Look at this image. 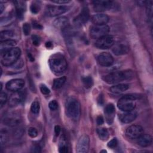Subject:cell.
Returning <instances> with one entry per match:
<instances>
[{
	"mask_svg": "<svg viewBox=\"0 0 153 153\" xmlns=\"http://www.w3.org/2000/svg\"><path fill=\"white\" fill-rule=\"evenodd\" d=\"M28 135L32 138H34L38 135V131L34 127H30L28 130Z\"/></svg>",
	"mask_w": 153,
	"mask_h": 153,
	"instance_id": "obj_36",
	"label": "cell"
},
{
	"mask_svg": "<svg viewBox=\"0 0 153 153\" xmlns=\"http://www.w3.org/2000/svg\"><path fill=\"white\" fill-rule=\"evenodd\" d=\"M114 44V38L112 35H107L97 39L95 46L99 49H108Z\"/></svg>",
	"mask_w": 153,
	"mask_h": 153,
	"instance_id": "obj_9",
	"label": "cell"
},
{
	"mask_svg": "<svg viewBox=\"0 0 153 153\" xmlns=\"http://www.w3.org/2000/svg\"><path fill=\"white\" fill-rule=\"evenodd\" d=\"M152 142V137L149 134H142L137 138V143L142 147L149 146Z\"/></svg>",
	"mask_w": 153,
	"mask_h": 153,
	"instance_id": "obj_21",
	"label": "cell"
},
{
	"mask_svg": "<svg viewBox=\"0 0 153 153\" xmlns=\"http://www.w3.org/2000/svg\"><path fill=\"white\" fill-rule=\"evenodd\" d=\"M98 103L99 105H102L103 103V96L102 95H100L99 98H98Z\"/></svg>",
	"mask_w": 153,
	"mask_h": 153,
	"instance_id": "obj_46",
	"label": "cell"
},
{
	"mask_svg": "<svg viewBox=\"0 0 153 153\" xmlns=\"http://www.w3.org/2000/svg\"><path fill=\"white\" fill-rule=\"evenodd\" d=\"M89 17L90 13L88 8L87 7H84L80 13L74 19V23L76 26L80 27L87 23Z\"/></svg>",
	"mask_w": 153,
	"mask_h": 153,
	"instance_id": "obj_12",
	"label": "cell"
},
{
	"mask_svg": "<svg viewBox=\"0 0 153 153\" xmlns=\"http://www.w3.org/2000/svg\"><path fill=\"white\" fill-rule=\"evenodd\" d=\"M48 106H49V108L51 109V110H53V111H55L58 108V103L56 100H52L51 101H50L48 103Z\"/></svg>",
	"mask_w": 153,
	"mask_h": 153,
	"instance_id": "obj_38",
	"label": "cell"
},
{
	"mask_svg": "<svg viewBox=\"0 0 153 153\" xmlns=\"http://www.w3.org/2000/svg\"><path fill=\"white\" fill-rule=\"evenodd\" d=\"M146 5V13L147 14V16L152 19V1H146V3L145 4Z\"/></svg>",
	"mask_w": 153,
	"mask_h": 153,
	"instance_id": "obj_31",
	"label": "cell"
},
{
	"mask_svg": "<svg viewBox=\"0 0 153 153\" xmlns=\"http://www.w3.org/2000/svg\"><path fill=\"white\" fill-rule=\"evenodd\" d=\"M21 50L19 47H14L1 54V63L5 66H11L19 60Z\"/></svg>",
	"mask_w": 153,
	"mask_h": 153,
	"instance_id": "obj_4",
	"label": "cell"
},
{
	"mask_svg": "<svg viewBox=\"0 0 153 153\" xmlns=\"http://www.w3.org/2000/svg\"><path fill=\"white\" fill-rule=\"evenodd\" d=\"M25 95L23 92L17 91H14L11 94L8 99V105L11 107H14L19 105L24 99Z\"/></svg>",
	"mask_w": 153,
	"mask_h": 153,
	"instance_id": "obj_16",
	"label": "cell"
},
{
	"mask_svg": "<svg viewBox=\"0 0 153 153\" xmlns=\"http://www.w3.org/2000/svg\"><path fill=\"white\" fill-rule=\"evenodd\" d=\"M143 133V129L139 125H131L126 131V135L130 139H136L139 137Z\"/></svg>",
	"mask_w": 153,
	"mask_h": 153,
	"instance_id": "obj_11",
	"label": "cell"
},
{
	"mask_svg": "<svg viewBox=\"0 0 153 153\" xmlns=\"http://www.w3.org/2000/svg\"><path fill=\"white\" fill-rule=\"evenodd\" d=\"M93 9L97 12L109 10L114 7L115 3L112 1H94L92 2Z\"/></svg>",
	"mask_w": 153,
	"mask_h": 153,
	"instance_id": "obj_7",
	"label": "cell"
},
{
	"mask_svg": "<svg viewBox=\"0 0 153 153\" xmlns=\"http://www.w3.org/2000/svg\"><path fill=\"white\" fill-rule=\"evenodd\" d=\"M2 122L5 125L14 127L20 123V118L18 114L15 113H8L4 116Z\"/></svg>",
	"mask_w": 153,
	"mask_h": 153,
	"instance_id": "obj_14",
	"label": "cell"
},
{
	"mask_svg": "<svg viewBox=\"0 0 153 153\" xmlns=\"http://www.w3.org/2000/svg\"><path fill=\"white\" fill-rule=\"evenodd\" d=\"M16 45V42L13 39H8L4 41L1 42L0 45V50H1V53L2 54L11 48L15 47Z\"/></svg>",
	"mask_w": 153,
	"mask_h": 153,
	"instance_id": "obj_22",
	"label": "cell"
},
{
	"mask_svg": "<svg viewBox=\"0 0 153 153\" xmlns=\"http://www.w3.org/2000/svg\"><path fill=\"white\" fill-rule=\"evenodd\" d=\"M7 100V95L4 92H1L0 94V105L1 108H2L3 106L5 104Z\"/></svg>",
	"mask_w": 153,
	"mask_h": 153,
	"instance_id": "obj_35",
	"label": "cell"
},
{
	"mask_svg": "<svg viewBox=\"0 0 153 153\" xmlns=\"http://www.w3.org/2000/svg\"><path fill=\"white\" fill-rule=\"evenodd\" d=\"M8 140V135L7 133L5 131L1 130V137H0V140H1V145H2L5 144Z\"/></svg>",
	"mask_w": 153,
	"mask_h": 153,
	"instance_id": "obj_34",
	"label": "cell"
},
{
	"mask_svg": "<svg viewBox=\"0 0 153 153\" xmlns=\"http://www.w3.org/2000/svg\"><path fill=\"white\" fill-rule=\"evenodd\" d=\"M57 4H68L71 2L69 0H52L51 1Z\"/></svg>",
	"mask_w": 153,
	"mask_h": 153,
	"instance_id": "obj_42",
	"label": "cell"
},
{
	"mask_svg": "<svg viewBox=\"0 0 153 153\" xmlns=\"http://www.w3.org/2000/svg\"><path fill=\"white\" fill-rule=\"evenodd\" d=\"M40 90H41V93L45 95L48 94L50 93L49 88L44 84H41L40 85Z\"/></svg>",
	"mask_w": 153,
	"mask_h": 153,
	"instance_id": "obj_41",
	"label": "cell"
},
{
	"mask_svg": "<svg viewBox=\"0 0 153 153\" xmlns=\"http://www.w3.org/2000/svg\"><path fill=\"white\" fill-rule=\"evenodd\" d=\"M96 122H97V124L98 125H102L104 123V119L103 118V117L102 115H99L97 117V119H96Z\"/></svg>",
	"mask_w": 153,
	"mask_h": 153,
	"instance_id": "obj_43",
	"label": "cell"
},
{
	"mask_svg": "<svg viewBox=\"0 0 153 153\" xmlns=\"http://www.w3.org/2000/svg\"><path fill=\"white\" fill-rule=\"evenodd\" d=\"M59 152L60 153H67L68 152V142L65 136H62L59 142Z\"/></svg>",
	"mask_w": 153,
	"mask_h": 153,
	"instance_id": "obj_26",
	"label": "cell"
},
{
	"mask_svg": "<svg viewBox=\"0 0 153 153\" xmlns=\"http://www.w3.org/2000/svg\"><path fill=\"white\" fill-rule=\"evenodd\" d=\"M137 96L134 94H126L119 99L117 103L118 108L124 112L133 111L136 106L135 100Z\"/></svg>",
	"mask_w": 153,
	"mask_h": 153,
	"instance_id": "obj_5",
	"label": "cell"
},
{
	"mask_svg": "<svg viewBox=\"0 0 153 153\" xmlns=\"http://www.w3.org/2000/svg\"><path fill=\"white\" fill-rule=\"evenodd\" d=\"M66 113L69 118L76 121L81 115V106L78 100L74 97H69L66 103Z\"/></svg>",
	"mask_w": 153,
	"mask_h": 153,
	"instance_id": "obj_3",
	"label": "cell"
},
{
	"mask_svg": "<svg viewBox=\"0 0 153 153\" xmlns=\"http://www.w3.org/2000/svg\"><path fill=\"white\" fill-rule=\"evenodd\" d=\"M97 133L99 137L102 140H106L109 137V132L106 128L102 127L97 129Z\"/></svg>",
	"mask_w": 153,
	"mask_h": 153,
	"instance_id": "obj_28",
	"label": "cell"
},
{
	"mask_svg": "<svg viewBox=\"0 0 153 153\" xmlns=\"http://www.w3.org/2000/svg\"><path fill=\"white\" fill-rule=\"evenodd\" d=\"M115 112V106L112 103H109L106 106L105 108V114L106 115V121L108 124H111L112 123Z\"/></svg>",
	"mask_w": 153,
	"mask_h": 153,
	"instance_id": "obj_20",
	"label": "cell"
},
{
	"mask_svg": "<svg viewBox=\"0 0 153 153\" xmlns=\"http://www.w3.org/2000/svg\"><path fill=\"white\" fill-rule=\"evenodd\" d=\"M133 77H134V72L133 71L125 70V71L111 72L104 76L102 78V79L105 82L109 84H112L118 83L123 81L130 79Z\"/></svg>",
	"mask_w": 153,
	"mask_h": 153,
	"instance_id": "obj_2",
	"label": "cell"
},
{
	"mask_svg": "<svg viewBox=\"0 0 153 153\" xmlns=\"http://www.w3.org/2000/svg\"><path fill=\"white\" fill-rule=\"evenodd\" d=\"M60 131H61V128H60V127L59 126H58V125L56 126L55 127H54V132H55L56 135V136H58V135L60 134Z\"/></svg>",
	"mask_w": 153,
	"mask_h": 153,
	"instance_id": "obj_44",
	"label": "cell"
},
{
	"mask_svg": "<svg viewBox=\"0 0 153 153\" xmlns=\"http://www.w3.org/2000/svg\"><path fill=\"white\" fill-rule=\"evenodd\" d=\"M82 81L84 87L87 88H91L93 85V80L90 76H84L82 78Z\"/></svg>",
	"mask_w": 153,
	"mask_h": 153,
	"instance_id": "obj_30",
	"label": "cell"
},
{
	"mask_svg": "<svg viewBox=\"0 0 153 153\" xmlns=\"http://www.w3.org/2000/svg\"><path fill=\"white\" fill-rule=\"evenodd\" d=\"M129 88V85L126 84H120L112 86L109 90L114 93H121L126 90H127Z\"/></svg>",
	"mask_w": 153,
	"mask_h": 153,
	"instance_id": "obj_25",
	"label": "cell"
},
{
	"mask_svg": "<svg viewBox=\"0 0 153 153\" xmlns=\"http://www.w3.org/2000/svg\"><path fill=\"white\" fill-rule=\"evenodd\" d=\"M4 5H3L2 3H1V4H0V11H1V14H2V13L3 10H4Z\"/></svg>",
	"mask_w": 153,
	"mask_h": 153,
	"instance_id": "obj_48",
	"label": "cell"
},
{
	"mask_svg": "<svg viewBox=\"0 0 153 153\" xmlns=\"http://www.w3.org/2000/svg\"><path fill=\"white\" fill-rule=\"evenodd\" d=\"M33 27L36 29H42V26L37 23H33Z\"/></svg>",
	"mask_w": 153,
	"mask_h": 153,
	"instance_id": "obj_45",
	"label": "cell"
},
{
	"mask_svg": "<svg viewBox=\"0 0 153 153\" xmlns=\"http://www.w3.org/2000/svg\"><path fill=\"white\" fill-rule=\"evenodd\" d=\"M97 61L100 65L104 67H109L113 65L114 58L110 53L103 52L98 56Z\"/></svg>",
	"mask_w": 153,
	"mask_h": 153,
	"instance_id": "obj_13",
	"label": "cell"
},
{
	"mask_svg": "<svg viewBox=\"0 0 153 153\" xmlns=\"http://www.w3.org/2000/svg\"><path fill=\"white\" fill-rule=\"evenodd\" d=\"M14 4L16 7V14L19 18L22 19L23 16V13L26 10V5L25 4V2L18 1H14Z\"/></svg>",
	"mask_w": 153,
	"mask_h": 153,
	"instance_id": "obj_24",
	"label": "cell"
},
{
	"mask_svg": "<svg viewBox=\"0 0 153 153\" xmlns=\"http://www.w3.org/2000/svg\"><path fill=\"white\" fill-rule=\"evenodd\" d=\"M28 57H29V60H30L31 62H32V61H33V60H34V58L33 57V56H32L30 53H29V54H28Z\"/></svg>",
	"mask_w": 153,
	"mask_h": 153,
	"instance_id": "obj_49",
	"label": "cell"
},
{
	"mask_svg": "<svg viewBox=\"0 0 153 153\" xmlns=\"http://www.w3.org/2000/svg\"><path fill=\"white\" fill-rule=\"evenodd\" d=\"M68 7L64 5H48L45 8V14L49 17H55L66 12Z\"/></svg>",
	"mask_w": 153,
	"mask_h": 153,
	"instance_id": "obj_10",
	"label": "cell"
},
{
	"mask_svg": "<svg viewBox=\"0 0 153 153\" xmlns=\"http://www.w3.org/2000/svg\"><path fill=\"white\" fill-rule=\"evenodd\" d=\"M52 43L51 42H47L45 44V46L47 48H51L52 47Z\"/></svg>",
	"mask_w": 153,
	"mask_h": 153,
	"instance_id": "obj_47",
	"label": "cell"
},
{
	"mask_svg": "<svg viewBox=\"0 0 153 153\" xmlns=\"http://www.w3.org/2000/svg\"><path fill=\"white\" fill-rule=\"evenodd\" d=\"M23 32L25 35H29L30 32V26L29 23H24V25H23Z\"/></svg>",
	"mask_w": 153,
	"mask_h": 153,
	"instance_id": "obj_37",
	"label": "cell"
},
{
	"mask_svg": "<svg viewBox=\"0 0 153 153\" xmlns=\"http://www.w3.org/2000/svg\"><path fill=\"white\" fill-rule=\"evenodd\" d=\"M48 65L51 71L58 75L63 73L66 69L68 66L66 59L59 53H56L50 57Z\"/></svg>",
	"mask_w": 153,
	"mask_h": 153,
	"instance_id": "obj_1",
	"label": "cell"
},
{
	"mask_svg": "<svg viewBox=\"0 0 153 153\" xmlns=\"http://www.w3.org/2000/svg\"><path fill=\"white\" fill-rule=\"evenodd\" d=\"M117 143H118V142H117V138L114 137L112 139H111L108 143V146L109 148H114L117 146Z\"/></svg>",
	"mask_w": 153,
	"mask_h": 153,
	"instance_id": "obj_40",
	"label": "cell"
},
{
	"mask_svg": "<svg viewBox=\"0 0 153 153\" xmlns=\"http://www.w3.org/2000/svg\"><path fill=\"white\" fill-rule=\"evenodd\" d=\"M137 117V112L135 111H128L121 114L119 116L120 121L123 123H130L133 121Z\"/></svg>",
	"mask_w": 153,
	"mask_h": 153,
	"instance_id": "obj_18",
	"label": "cell"
},
{
	"mask_svg": "<svg viewBox=\"0 0 153 153\" xmlns=\"http://www.w3.org/2000/svg\"><path fill=\"white\" fill-rule=\"evenodd\" d=\"M90 147V137L87 134L82 135L78 139L76 145V151L78 153H87Z\"/></svg>",
	"mask_w": 153,
	"mask_h": 153,
	"instance_id": "obj_8",
	"label": "cell"
},
{
	"mask_svg": "<svg viewBox=\"0 0 153 153\" xmlns=\"http://www.w3.org/2000/svg\"><path fill=\"white\" fill-rule=\"evenodd\" d=\"M109 27L106 25H94L90 30V36L94 39H99L107 35L109 32Z\"/></svg>",
	"mask_w": 153,
	"mask_h": 153,
	"instance_id": "obj_6",
	"label": "cell"
},
{
	"mask_svg": "<svg viewBox=\"0 0 153 153\" xmlns=\"http://www.w3.org/2000/svg\"><path fill=\"white\" fill-rule=\"evenodd\" d=\"M30 9L33 14H37L40 10V5L37 2H33L30 5Z\"/></svg>",
	"mask_w": 153,
	"mask_h": 153,
	"instance_id": "obj_33",
	"label": "cell"
},
{
	"mask_svg": "<svg viewBox=\"0 0 153 153\" xmlns=\"http://www.w3.org/2000/svg\"><path fill=\"white\" fill-rule=\"evenodd\" d=\"M91 22L94 25H104L109 22V17L102 13L94 14L91 17Z\"/></svg>",
	"mask_w": 153,
	"mask_h": 153,
	"instance_id": "obj_17",
	"label": "cell"
},
{
	"mask_svg": "<svg viewBox=\"0 0 153 153\" xmlns=\"http://www.w3.org/2000/svg\"><path fill=\"white\" fill-rule=\"evenodd\" d=\"M32 43L33 45L38 46L39 45L40 42H41V38L39 36H38V35H32Z\"/></svg>",
	"mask_w": 153,
	"mask_h": 153,
	"instance_id": "obj_39",
	"label": "cell"
},
{
	"mask_svg": "<svg viewBox=\"0 0 153 153\" xmlns=\"http://www.w3.org/2000/svg\"><path fill=\"white\" fill-rule=\"evenodd\" d=\"M106 152V151H105V150H102V151H100V152Z\"/></svg>",
	"mask_w": 153,
	"mask_h": 153,
	"instance_id": "obj_50",
	"label": "cell"
},
{
	"mask_svg": "<svg viewBox=\"0 0 153 153\" xmlns=\"http://www.w3.org/2000/svg\"><path fill=\"white\" fill-rule=\"evenodd\" d=\"M129 50V47L127 45L123 43H118L114 45L112 51L115 55L120 56L128 53Z\"/></svg>",
	"mask_w": 153,
	"mask_h": 153,
	"instance_id": "obj_19",
	"label": "cell"
},
{
	"mask_svg": "<svg viewBox=\"0 0 153 153\" xmlns=\"http://www.w3.org/2000/svg\"><path fill=\"white\" fill-rule=\"evenodd\" d=\"M40 105L38 102L34 101L32 102L30 106V111L34 114H38L39 112Z\"/></svg>",
	"mask_w": 153,
	"mask_h": 153,
	"instance_id": "obj_32",
	"label": "cell"
},
{
	"mask_svg": "<svg viewBox=\"0 0 153 153\" xmlns=\"http://www.w3.org/2000/svg\"><path fill=\"white\" fill-rule=\"evenodd\" d=\"M69 23L68 19L66 17H60L55 19L53 23V26L57 29H64L67 27Z\"/></svg>",
	"mask_w": 153,
	"mask_h": 153,
	"instance_id": "obj_23",
	"label": "cell"
},
{
	"mask_svg": "<svg viewBox=\"0 0 153 153\" xmlns=\"http://www.w3.org/2000/svg\"><path fill=\"white\" fill-rule=\"evenodd\" d=\"M25 81L22 79H13L6 84V88L11 91L20 90L25 85Z\"/></svg>",
	"mask_w": 153,
	"mask_h": 153,
	"instance_id": "obj_15",
	"label": "cell"
},
{
	"mask_svg": "<svg viewBox=\"0 0 153 153\" xmlns=\"http://www.w3.org/2000/svg\"><path fill=\"white\" fill-rule=\"evenodd\" d=\"M1 42L10 39L13 36V32L11 30H3L1 32Z\"/></svg>",
	"mask_w": 153,
	"mask_h": 153,
	"instance_id": "obj_29",
	"label": "cell"
},
{
	"mask_svg": "<svg viewBox=\"0 0 153 153\" xmlns=\"http://www.w3.org/2000/svg\"><path fill=\"white\" fill-rule=\"evenodd\" d=\"M66 80V78L65 76H62L54 79L53 83V89L57 90L61 88L65 83Z\"/></svg>",
	"mask_w": 153,
	"mask_h": 153,
	"instance_id": "obj_27",
	"label": "cell"
}]
</instances>
